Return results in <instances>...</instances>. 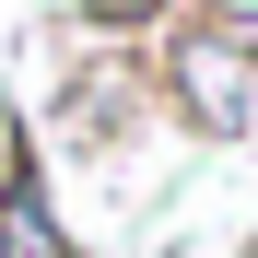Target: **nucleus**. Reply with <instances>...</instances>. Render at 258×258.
I'll list each match as a JSON object with an SVG mask.
<instances>
[{
  "label": "nucleus",
  "instance_id": "nucleus-1",
  "mask_svg": "<svg viewBox=\"0 0 258 258\" xmlns=\"http://www.w3.org/2000/svg\"><path fill=\"white\" fill-rule=\"evenodd\" d=\"M141 82L200 129V141H246V129H258V59L223 47L200 12H164V35L141 47Z\"/></svg>",
  "mask_w": 258,
  "mask_h": 258
},
{
  "label": "nucleus",
  "instance_id": "nucleus-4",
  "mask_svg": "<svg viewBox=\"0 0 258 258\" xmlns=\"http://www.w3.org/2000/svg\"><path fill=\"white\" fill-rule=\"evenodd\" d=\"M200 24H211V35H223V47H246V59H258V0H211V12H200Z\"/></svg>",
  "mask_w": 258,
  "mask_h": 258
},
{
  "label": "nucleus",
  "instance_id": "nucleus-2",
  "mask_svg": "<svg viewBox=\"0 0 258 258\" xmlns=\"http://www.w3.org/2000/svg\"><path fill=\"white\" fill-rule=\"evenodd\" d=\"M0 258H82L71 211L47 200V153L12 129V153H0Z\"/></svg>",
  "mask_w": 258,
  "mask_h": 258
},
{
  "label": "nucleus",
  "instance_id": "nucleus-3",
  "mask_svg": "<svg viewBox=\"0 0 258 258\" xmlns=\"http://www.w3.org/2000/svg\"><path fill=\"white\" fill-rule=\"evenodd\" d=\"M141 94H153L141 59H82V71H71V94H59V141H71V153L117 141V129L141 117Z\"/></svg>",
  "mask_w": 258,
  "mask_h": 258
}]
</instances>
